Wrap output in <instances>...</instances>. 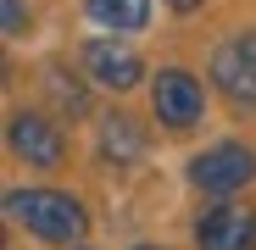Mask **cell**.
Returning <instances> with one entry per match:
<instances>
[{"label": "cell", "mask_w": 256, "mask_h": 250, "mask_svg": "<svg viewBox=\"0 0 256 250\" xmlns=\"http://www.w3.org/2000/svg\"><path fill=\"white\" fill-rule=\"evenodd\" d=\"M6 217L17 228H28L39 245H56V250H78L84 234H90V212L84 200L67 195V189H12L6 195Z\"/></svg>", "instance_id": "obj_1"}, {"label": "cell", "mask_w": 256, "mask_h": 250, "mask_svg": "<svg viewBox=\"0 0 256 250\" xmlns=\"http://www.w3.org/2000/svg\"><path fill=\"white\" fill-rule=\"evenodd\" d=\"M184 173L206 200H234L240 189L256 184V150L240 145V139H223V145H206L200 156H190Z\"/></svg>", "instance_id": "obj_2"}, {"label": "cell", "mask_w": 256, "mask_h": 250, "mask_svg": "<svg viewBox=\"0 0 256 250\" xmlns=\"http://www.w3.org/2000/svg\"><path fill=\"white\" fill-rule=\"evenodd\" d=\"M212 83L234 111H256V28H234L212 50Z\"/></svg>", "instance_id": "obj_3"}, {"label": "cell", "mask_w": 256, "mask_h": 250, "mask_svg": "<svg viewBox=\"0 0 256 250\" xmlns=\"http://www.w3.org/2000/svg\"><path fill=\"white\" fill-rule=\"evenodd\" d=\"M6 145H12L17 161L39 167V173H56V167L67 161V134H62V122L45 117V111H28V106H17V111L6 117Z\"/></svg>", "instance_id": "obj_4"}, {"label": "cell", "mask_w": 256, "mask_h": 250, "mask_svg": "<svg viewBox=\"0 0 256 250\" xmlns=\"http://www.w3.org/2000/svg\"><path fill=\"white\" fill-rule=\"evenodd\" d=\"M150 111L162 128H173V134H190L200 111H206V83L190 72V67H162L150 78Z\"/></svg>", "instance_id": "obj_5"}, {"label": "cell", "mask_w": 256, "mask_h": 250, "mask_svg": "<svg viewBox=\"0 0 256 250\" xmlns=\"http://www.w3.org/2000/svg\"><path fill=\"white\" fill-rule=\"evenodd\" d=\"M190 239H195V250H256V206H245V200L206 206Z\"/></svg>", "instance_id": "obj_6"}, {"label": "cell", "mask_w": 256, "mask_h": 250, "mask_svg": "<svg viewBox=\"0 0 256 250\" xmlns=\"http://www.w3.org/2000/svg\"><path fill=\"white\" fill-rule=\"evenodd\" d=\"M84 78L122 95V89H134V83L145 78V61L128 45H117V39H90V45H84Z\"/></svg>", "instance_id": "obj_7"}, {"label": "cell", "mask_w": 256, "mask_h": 250, "mask_svg": "<svg viewBox=\"0 0 256 250\" xmlns=\"http://www.w3.org/2000/svg\"><path fill=\"white\" fill-rule=\"evenodd\" d=\"M95 150H100V161L112 167V173H128V167L145 161L150 139H145V128H140L128 111H106L100 128H95Z\"/></svg>", "instance_id": "obj_8"}, {"label": "cell", "mask_w": 256, "mask_h": 250, "mask_svg": "<svg viewBox=\"0 0 256 250\" xmlns=\"http://www.w3.org/2000/svg\"><path fill=\"white\" fill-rule=\"evenodd\" d=\"M90 22H100L106 33H140L150 22V0H90Z\"/></svg>", "instance_id": "obj_9"}, {"label": "cell", "mask_w": 256, "mask_h": 250, "mask_svg": "<svg viewBox=\"0 0 256 250\" xmlns=\"http://www.w3.org/2000/svg\"><path fill=\"white\" fill-rule=\"evenodd\" d=\"M45 89H50V100H56V111H62V117H84V111H90V83L72 78L62 61H50V67H45Z\"/></svg>", "instance_id": "obj_10"}, {"label": "cell", "mask_w": 256, "mask_h": 250, "mask_svg": "<svg viewBox=\"0 0 256 250\" xmlns=\"http://www.w3.org/2000/svg\"><path fill=\"white\" fill-rule=\"evenodd\" d=\"M0 11H6V39H28V33H34L28 0H0Z\"/></svg>", "instance_id": "obj_11"}, {"label": "cell", "mask_w": 256, "mask_h": 250, "mask_svg": "<svg viewBox=\"0 0 256 250\" xmlns=\"http://www.w3.org/2000/svg\"><path fill=\"white\" fill-rule=\"evenodd\" d=\"M162 6H167V11H178V17H195L206 0H162Z\"/></svg>", "instance_id": "obj_12"}, {"label": "cell", "mask_w": 256, "mask_h": 250, "mask_svg": "<svg viewBox=\"0 0 256 250\" xmlns=\"http://www.w3.org/2000/svg\"><path fill=\"white\" fill-rule=\"evenodd\" d=\"M128 250H162V245H128Z\"/></svg>", "instance_id": "obj_13"}, {"label": "cell", "mask_w": 256, "mask_h": 250, "mask_svg": "<svg viewBox=\"0 0 256 250\" xmlns=\"http://www.w3.org/2000/svg\"><path fill=\"white\" fill-rule=\"evenodd\" d=\"M78 250H90V245H78Z\"/></svg>", "instance_id": "obj_14"}]
</instances>
